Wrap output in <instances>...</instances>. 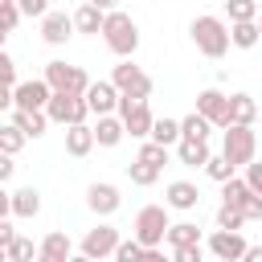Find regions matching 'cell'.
<instances>
[{
  "instance_id": "obj_1",
  "label": "cell",
  "mask_w": 262,
  "mask_h": 262,
  "mask_svg": "<svg viewBox=\"0 0 262 262\" xmlns=\"http://www.w3.org/2000/svg\"><path fill=\"white\" fill-rule=\"evenodd\" d=\"M102 41H106V49L115 53V57H131L135 49H139V25L127 16V12H106V20H102Z\"/></svg>"
},
{
  "instance_id": "obj_2",
  "label": "cell",
  "mask_w": 262,
  "mask_h": 262,
  "mask_svg": "<svg viewBox=\"0 0 262 262\" xmlns=\"http://www.w3.org/2000/svg\"><path fill=\"white\" fill-rule=\"evenodd\" d=\"M188 33H192V45L205 53V57H225L229 53V25L221 20V16H196L192 25H188Z\"/></svg>"
},
{
  "instance_id": "obj_3",
  "label": "cell",
  "mask_w": 262,
  "mask_h": 262,
  "mask_svg": "<svg viewBox=\"0 0 262 262\" xmlns=\"http://www.w3.org/2000/svg\"><path fill=\"white\" fill-rule=\"evenodd\" d=\"M168 205H143L135 213V225H131V237L143 246V250H160L164 237H168Z\"/></svg>"
},
{
  "instance_id": "obj_4",
  "label": "cell",
  "mask_w": 262,
  "mask_h": 262,
  "mask_svg": "<svg viewBox=\"0 0 262 262\" xmlns=\"http://www.w3.org/2000/svg\"><path fill=\"white\" fill-rule=\"evenodd\" d=\"M254 151H258L254 127H225V131H221V156H225L233 168H250V164H254Z\"/></svg>"
},
{
  "instance_id": "obj_5",
  "label": "cell",
  "mask_w": 262,
  "mask_h": 262,
  "mask_svg": "<svg viewBox=\"0 0 262 262\" xmlns=\"http://www.w3.org/2000/svg\"><path fill=\"white\" fill-rule=\"evenodd\" d=\"M41 78L49 82L53 94H86V90H90L86 70H82V66H70V61H45V74H41Z\"/></svg>"
},
{
  "instance_id": "obj_6",
  "label": "cell",
  "mask_w": 262,
  "mask_h": 262,
  "mask_svg": "<svg viewBox=\"0 0 262 262\" xmlns=\"http://www.w3.org/2000/svg\"><path fill=\"white\" fill-rule=\"evenodd\" d=\"M111 82L123 98H135V102H147V94H151V74H143L135 61H119L111 70Z\"/></svg>"
},
{
  "instance_id": "obj_7",
  "label": "cell",
  "mask_w": 262,
  "mask_h": 262,
  "mask_svg": "<svg viewBox=\"0 0 262 262\" xmlns=\"http://www.w3.org/2000/svg\"><path fill=\"white\" fill-rule=\"evenodd\" d=\"M45 115H49V123L78 127V123H86V119H90V106H86V98H82V94H53V98H49V106H45Z\"/></svg>"
},
{
  "instance_id": "obj_8",
  "label": "cell",
  "mask_w": 262,
  "mask_h": 262,
  "mask_svg": "<svg viewBox=\"0 0 262 262\" xmlns=\"http://www.w3.org/2000/svg\"><path fill=\"white\" fill-rule=\"evenodd\" d=\"M119 119H123V127H127L131 139H151L156 115H151L147 102H135V98H123V94H119Z\"/></svg>"
},
{
  "instance_id": "obj_9",
  "label": "cell",
  "mask_w": 262,
  "mask_h": 262,
  "mask_svg": "<svg viewBox=\"0 0 262 262\" xmlns=\"http://www.w3.org/2000/svg\"><path fill=\"white\" fill-rule=\"evenodd\" d=\"M123 237H119V229L115 225H106V221H98L94 229H86V237H82V250L78 254H86L90 262H102V258H115V246H119Z\"/></svg>"
},
{
  "instance_id": "obj_10",
  "label": "cell",
  "mask_w": 262,
  "mask_h": 262,
  "mask_svg": "<svg viewBox=\"0 0 262 262\" xmlns=\"http://www.w3.org/2000/svg\"><path fill=\"white\" fill-rule=\"evenodd\" d=\"M196 115H205L213 123V131H225L229 127V94H221L217 86H205L196 94Z\"/></svg>"
},
{
  "instance_id": "obj_11",
  "label": "cell",
  "mask_w": 262,
  "mask_h": 262,
  "mask_svg": "<svg viewBox=\"0 0 262 262\" xmlns=\"http://www.w3.org/2000/svg\"><path fill=\"white\" fill-rule=\"evenodd\" d=\"M246 250H250V242L242 237V229H213L209 233V254L217 262H242Z\"/></svg>"
},
{
  "instance_id": "obj_12",
  "label": "cell",
  "mask_w": 262,
  "mask_h": 262,
  "mask_svg": "<svg viewBox=\"0 0 262 262\" xmlns=\"http://www.w3.org/2000/svg\"><path fill=\"white\" fill-rule=\"evenodd\" d=\"M12 98H16V111H45L53 90L45 78H29V82H16L12 86Z\"/></svg>"
},
{
  "instance_id": "obj_13",
  "label": "cell",
  "mask_w": 262,
  "mask_h": 262,
  "mask_svg": "<svg viewBox=\"0 0 262 262\" xmlns=\"http://www.w3.org/2000/svg\"><path fill=\"white\" fill-rule=\"evenodd\" d=\"M82 98H86L90 115H98V119L119 111V90H115V82H111V78H98V82H90V90H86Z\"/></svg>"
},
{
  "instance_id": "obj_14",
  "label": "cell",
  "mask_w": 262,
  "mask_h": 262,
  "mask_svg": "<svg viewBox=\"0 0 262 262\" xmlns=\"http://www.w3.org/2000/svg\"><path fill=\"white\" fill-rule=\"evenodd\" d=\"M86 205H90L94 217H111V213H119L123 196H119V188H115L111 180H94V184L86 188Z\"/></svg>"
},
{
  "instance_id": "obj_15",
  "label": "cell",
  "mask_w": 262,
  "mask_h": 262,
  "mask_svg": "<svg viewBox=\"0 0 262 262\" xmlns=\"http://www.w3.org/2000/svg\"><path fill=\"white\" fill-rule=\"evenodd\" d=\"M70 258H74V242H70V233L53 229V233H45V237L37 242V262H70Z\"/></svg>"
},
{
  "instance_id": "obj_16",
  "label": "cell",
  "mask_w": 262,
  "mask_h": 262,
  "mask_svg": "<svg viewBox=\"0 0 262 262\" xmlns=\"http://www.w3.org/2000/svg\"><path fill=\"white\" fill-rule=\"evenodd\" d=\"M74 37V16H66V12H45L41 16V41L45 45H66Z\"/></svg>"
},
{
  "instance_id": "obj_17",
  "label": "cell",
  "mask_w": 262,
  "mask_h": 262,
  "mask_svg": "<svg viewBox=\"0 0 262 262\" xmlns=\"http://www.w3.org/2000/svg\"><path fill=\"white\" fill-rule=\"evenodd\" d=\"M164 205L176 209V213H188V209L201 205V188H196L192 180H172V184L164 188Z\"/></svg>"
},
{
  "instance_id": "obj_18",
  "label": "cell",
  "mask_w": 262,
  "mask_h": 262,
  "mask_svg": "<svg viewBox=\"0 0 262 262\" xmlns=\"http://www.w3.org/2000/svg\"><path fill=\"white\" fill-rule=\"evenodd\" d=\"M254 119H258L254 94H246V90L229 94V127H254Z\"/></svg>"
},
{
  "instance_id": "obj_19",
  "label": "cell",
  "mask_w": 262,
  "mask_h": 262,
  "mask_svg": "<svg viewBox=\"0 0 262 262\" xmlns=\"http://www.w3.org/2000/svg\"><path fill=\"white\" fill-rule=\"evenodd\" d=\"M94 147H98V143H94V127H86V123H78V127H66V156H74V160H86Z\"/></svg>"
},
{
  "instance_id": "obj_20",
  "label": "cell",
  "mask_w": 262,
  "mask_h": 262,
  "mask_svg": "<svg viewBox=\"0 0 262 262\" xmlns=\"http://www.w3.org/2000/svg\"><path fill=\"white\" fill-rule=\"evenodd\" d=\"M12 127L25 135V139H41L49 131V115L45 111H12Z\"/></svg>"
},
{
  "instance_id": "obj_21",
  "label": "cell",
  "mask_w": 262,
  "mask_h": 262,
  "mask_svg": "<svg viewBox=\"0 0 262 262\" xmlns=\"http://www.w3.org/2000/svg\"><path fill=\"white\" fill-rule=\"evenodd\" d=\"M123 135H127V127H123L119 115H102V119L94 123V143H98V147H119Z\"/></svg>"
},
{
  "instance_id": "obj_22",
  "label": "cell",
  "mask_w": 262,
  "mask_h": 262,
  "mask_svg": "<svg viewBox=\"0 0 262 262\" xmlns=\"http://www.w3.org/2000/svg\"><path fill=\"white\" fill-rule=\"evenodd\" d=\"M37 213H41V192H37L33 184L16 188V192H12V217H20V221H33Z\"/></svg>"
},
{
  "instance_id": "obj_23",
  "label": "cell",
  "mask_w": 262,
  "mask_h": 262,
  "mask_svg": "<svg viewBox=\"0 0 262 262\" xmlns=\"http://www.w3.org/2000/svg\"><path fill=\"white\" fill-rule=\"evenodd\" d=\"M209 156H213V151H209L205 139H180V143H176V160L188 164V168H205Z\"/></svg>"
},
{
  "instance_id": "obj_24",
  "label": "cell",
  "mask_w": 262,
  "mask_h": 262,
  "mask_svg": "<svg viewBox=\"0 0 262 262\" xmlns=\"http://www.w3.org/2000/svg\"><path fill=\"white\" fill-rule=\"evenodd\" d=\"M102 20H106V12H98L94 4H82V8L74 12V33H90V37H98V33H102Z\"/></svg>"
},
{
  "instance_id": "obj_25",
  "label": "cell",
  "mask_w": 262,
  "mask_h": 262,
  "mask_svg": "<svg viewBox=\"0 0 262 262\" xmlns=\"http://www.w3.org/2000/svg\"><path fill=\"white\" fill-rule=\"evenodd\" d=\"M254 196V188L242 180V176H233V180H225L221 184V205H233V209H246V201Z\"/></svg>"
},
{
  "instance_id": "obj_26",
  "label": "cell",
  "mask_w": 262,
  "mask_h": 262,
  "mask_svg": "<svg viewBox=\"0 0 262 262\" xmlns=\"http://www.w3.org/2000/svg\"><path fill=\"white\" fill-rule=\"evenodd\" d=\"M164 242H168L172 250H176V246H201V229H196L192 221H172Z\"/></svg>"
},
{
  "instance_id": "obj_27",
  "label": "cell",
  "mask_w": 262,
  "mask_h": 262,
  "mask_svg": "<svg viewBox=\"0 0 262 262\" xmlns=\"http://www.w3.org/2000/svg\"><path fill=\"white\" fill-rule=\"evenodd\" d=\"M229 45H237V49H254V45H262V37H258V20L229 25Z\"/></svg>"
},
{
  "instance_id": "obj_28",
  "label": "cell",
  "mask_w": 262,
  "mask_h": 262,
  "mask_svg": "<svg viewBox=\"0 0 262 262\" xmlns=\"http://www.w3.org/2000/svg\"><path fill=\"white\" fill-rule=\"evenodd\" d=\"M209 135H213V123H209L205 115L192 111V115L180 119V139H205V143H209Z\"/></svg>"
},
{
  "instance_id": "obj_29",
  "label": "cell",
  "mask_w": 262,
  "mask_h": 262,
  "mask_svg": "<svg viewBox=\"0 0 262 262\" xmlns=\"http://www.w3.org/2000/svg\"><path fill=\"white\" fill-rule=\"evenodd\" d=\"M151 143L176 147V143H180V119H156V123H151Z\"/></svg>"
},
{
  "instance_id": "obj_30",
  "label": "cell",
  "mask_w": 262,
  "mask_h": 262,
  "mask_svg": "<svg viewBox=\"0 0 262 262\" xmlns=\"http://www.w3.org/2000/svg\"><path fill=\"white\" fill-rule=\"evenodd\" d=\"M225 16H229V25L258 20V0H225Z\"/></svg>"
},
{
  "instance_id": "obj_31",
  "label": "cell",
  "mask_w": 262,
  "mask_h": 262,
  "mask_svg": "<svg viewBox=\"0 0 262 262\" xmlns=\"http://www.w3.org/2000/svg\"><path fill=\"white\" fill-rule=\"evenodd\" d=\"M4 254H8V262H37V242L25 237V233H16V242H12Z\"/></svg>"
},
{
  "instance_id": "obj_32",
  "label": "cell",
  "mask_w": 262,
  "mask_h": 262,
  "mask_svg": "<svg viewBox=\"0 0 262 262\" xmlns=\"http://www.w3.org/2000/svg\"><path fill=\"white\" fill-rule=\"evenodd\" d=\"M168 156H172V147H160V143L143 139V147H139V156H135V160H143V164H151V168H160V172H164Z\"/></svg>"
},
{
  "instance_id": "obj_33",
  "label": "cell",
  "mask_w": 262,
  "mask_h": 262,
  "mask_svg": "<svg viewBox=\"0 0 262 262\" xmlns=\"http://www.w3.org/2000/svg\"><path fill=\"white\" fill-rule=\"evenodd\" d=\"M127 176H131V184L147 188V184L160 180V168H151V164H143V160H131V164H127Z\"/></svg>"
},
{
  "instance_id": "obj_34",
  "label": "cell",
  "mask_w": 262,
  "mask_h": 262,
  "mask_svg": "<svg viewBox=\"0 0 262 262\" xmlns=\"http://www.w3.org/2000/svg\"><path fill=\"white\" fill-rule=\"evenodd\" d=\"M25 143H29V139H25L12 123H0V151H4V156H16Z\"/></svg>"
},
{
  "instance_id": "obj_35",
  "label": "cell",
  "mask_w": 262,
  "mask_h": 262,
  "mask_svg": "<svg viewBox=\"0 0 262 262\" xmlns=\"http://www.w3.org/2000/svg\"><path fill=\"white\" fill-rule=\"evenodd\" d=\"M205 176H209V180H217V184H225V180H233V164H229L225 156H209Z\"/></svg>"
},
{
  "instance_id": "obj_36",
  "label": "cell",
  "mask_w": 262,
  "mask_h": 262,
  "mask_svg": "<svg viewBox=\"0 0 262 262\" xmlns=\"http://www.w3.org/2000/svg\"><path fill=\"white\" fill-rule=\"evenodd\" d=\"M242 225H246L242 209H233V205H217V229H242Z\"/></svg>"
},
{
  "instance_id": "obj_37",
  "label": "cell",
  "mask_w": 262,
  "mask_h": 262,
  "mask_svg": "<svg viewBox=\"0 0 262 262\" xmlns=\"http://www.w3.org/2000/svg\"><path fill=\"white\" fill-rule=\"evenodd\" d=\"M115 262H143V246H139L135 237H123V242L115 246Z\"/></svg>"
},
{
  "instance_id": "obj_38",
  "label": "cell",
  "mask_w": 262,
  "mask_h": 262,
  "mask_svg": "<svg viewBox=\"0 0 262 262\" xmlns=\"http://www.w3.org/2000/svg\"><path fill=\"white\" fill-rule=\"evenodd\" d=\"M0 25H4L8 33L20 25V4H16V0H0Z\"/></svg>"
},
{
  "instance_id": "obj_39",
  "label": "cell",
  "mask_w": 262,
  "mask_h": 262,
  "mask_svg": "<svg viewBox=\"0 0 262 262\" xmlns=\"http://www.w3.org/2000/svg\"><path fill=\"white\" fill-rule=\"evenodd\" d=\"M172 262H205V250L201 246H176L172 250Z\"/></svg>"
},
{
  "instance_id": "obj_40",
  "label": "cell",
  "mask_w": 262,
  "mask_h": 262,
  "mask_svg": "<svg viewBox=\"0 0 262 262\" xmlns=\"http://www.w3.org/2000/svg\"><path fill=\"white\" fill-rule=\"evenodd\" d=\"M0 86H16V61L0 49Z\"/></svg>"
},
{
  "instance_id": "obj_41",
  "label": "cell",
  "mask_w": 262,
  "mask_h": 262,
  "mask_svg": "<svg viewBox=\"0 0 262 262\" xmlns=\"http://www.w3.org/2000/svg\"><path fill=\"white\" fill-rule=\"evenodd\" d=\"M16 4H20V16H37V20L49 12V0H16Z\"/></svg>"
},
{
  "instance_id": "obj_42",
  "label": "cell",
  "mask_w": 262,
  "mask_h": 262,
  "mask_svg": "<svg viewBox=\"0 0 262 262\" xmlns=\"http://www.w3.org/2000/svg\"><path fill=\"white\" fill-rule=\"evenodd\" d=\"M242 180H246V184L254 188V196H262V164H258V160H254V164L246 168V176H242Z\"/></svg>"
},
{
  "instance_id": "obj_43",
  "label": "cell",
  "mask_w": 262,
  "mask_h": 262,
  "mask_svg": "<svg viewBox=\"0 0 262 262\" xmlns=\"http://www.w3.org/2000/svg\"><path fill=\"white\" fill-rule=\"evenodd\" d=\"M242 217H246V221H262V196H250L246 209H242Z\"/></svg>"
},
{
  "instance_id": "obj_44",
  "label": "cell",
  "mask_w": 262,
  "mask_h": 262,
  "mask_svg": "<svg viewBox=\"0 0 262 262\" xmlns=\"http://www.w3.org/2000/svg\"><path fill=\"white\" fill-rule=\"evenodd\" d=\"M12 242H16V229H12V221L4 217V221H0V250H8Z\"/></svg>"
},
{
  "instance_id": "obj_45",
  "label": "cell",
  "mask_w": 262,
  "mask_h": 262,
  "mask_svg": "<svg viewBox=\"0 0 262 262\" xmlns=\"http://www.w3.org/2000/svg\"><path fill=\"white\" fill-rule=\"evenodd\" d=\"M12 160H16V156H4V151H0V184H8V180H12V172H16V164H12Z\"/></svg>"
},
{
  "instance_id": "obj_46",
  "label": "cell",
  "mask_w": 262,
  "mask_h": 262,
  "mask_svg": "<svg viewBox=\"0 0 262 262\" xmlns=\"http://www.w3.org/2000/svg\"><path fill=\"white\" fill-rule=\"evenodd\" d=\"M4 111H16V98H12V86H0V115Z\"/></svg>"
},
{
  "instance_id": "obj_47",
  "label": "cell",
  "mask_w": 262,
  "mask_h": 262,
  "mask_svg": "<svg viewBox=\"0 0 262 262\" xmlns=\"http://www.w3.org/2000/svg\"><path fill=\"white\" fill-rule=\"evenodd\" d=\"M4 217H12V192L0 184V221H4Z\"/></svg>"
},
{
  "instance_id": "obj_48",
  "label": "cell",
  "mask_w": 262,
  "mask_h": 262,
  "mask_svg": "<svg viewBox=\"0 0 262 262\" xmlns=\"http://www.w3.org/2000/svg\"><path fill=\"white\" fill-rule=\"evenodd\" d=\"M143 262H172V254H164V250H143Z\"/></svg>"
},
{
  "instance_id": "obj_49",
  "label": "cell",
  "mask_w": 262,
  "mask_h": 262,
  "mask_svg": "<svg viewBox=\"0 0 262 262\" xmlns=\"http://www.w3.org/2000/svg\"><path fill=\"white\" fill-rule=\"evenodd\" d=\"M86 4H94L98 12H115V8H119V0H86Z\"/></svg>"
},
{
  "instance_id": "obj_50",
  "label": "cell",
  "mask_w": 262,
  "mask_h": 262,
  "mask_svg": "<svg viewBox=\"0 0 262 262\" xmlns=\"http://www.w3.org/2000/svg\"><path fill=\"white\" fill-rule=\"evenodd\" d=\"M242 262H262V246H250V250L242 254Z\"/></svg>"
},
{
  "instance_id": "obj_51",
  "label": "cell",
  "mask_w": 262,
  "mask_h": 262,
  "mask_svg": "<svg viewBox=\"0 0 262 262\" xmlns=\"http://www.w3.org/2000/svg\"><path fill=\"white\" fill-rule=\"evenodd\" d=\"M4 41H8V29H4V25H0V49H4Z\"/></svg>"
},
{
  "instance_id": "obj_52",
  "label": "cell",
  "mask_w": 262,
  "mask_h": 262,
  "mask_svg": "<svg viewBox=\"0 0 262 262\" xmlns=\"http://www.w3.org/2000/svg\"><path fill=\"white\" fill-rule=\"evenodd\" d=\"M70 262H90V258H86V254H74V258H70Z\"/></svg>"
},
{
  "instance_id": "obj_53",
  "label": "cell",
  "mask_w": 262,
  "mask_h": 262,
  "mask_svg": "<svg viewBox=\"0 0 262 262\" xmlns=\"http://www.w3.org/2000/svg\"><path fill=\"white\" fill-rule=\"evenodd\" d=\"M0 262H8V254H4V250H0Z\"/></svg>"
},
{
  "instance_id": "obj_54",
  "label": "cell",
  "mask_w": 262,
  "mask_h": 262,
  "mask_svg": "<svg viewBox=\"0 0 262 262\" xmlns=\"http://www.w3.org/2000/svg\"><path fill=\"white\" fill-rule=\"evenodd\" d=\"M258 37H262V20H258Z\"/></svg>"
},
{
  "instance_id": "obj_55",
  "label": "cell",
  "mask_w": 262,
  "mask_h": 262,
  "mask_svg": "<svg viewBox=\"0 0 262 262\" xmlns=\"http://www.w3.org/2000/svg\"><path fill=\"white\" fill-rule=\"evenodd\" d=\"M258 4H262V0H258Z\"/></svg>"
}]
</instances>
